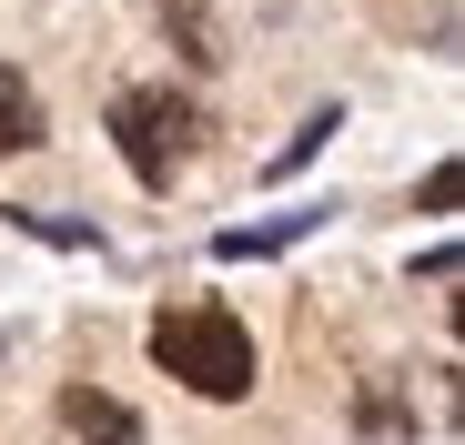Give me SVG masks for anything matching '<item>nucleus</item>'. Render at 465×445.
Here are the masks:
<instances>
[{"label": "nucleus", "mask_w": 465, "mask_h": 445, "mask_svg": "<svg viewBox=\"0 0 465 445\" xmlns=\"http://www.w3.org/2000/svg\"><path fill=\"white\" fill-rule=\"evenodd\" d=\"M21 233H41V243H71V253H102V233L92 222H61V213H11Z\"/></svg>", "instance_id": "obj_8"}, {"label": "nucleus", "mask_w": 465, "mask_h": 445, "mask_svg": "<svg viewBox=\"0 0 465 445\" xmlns=\"http://www.w3.org/2000/svg\"><path fill=\"white\" fill-rule=\"evenodd\" d=\"M61 435H71V445H142V415H132L122 395L71 385V395H61Z\"/></svg>", "instance_id": "obj_3"}, {"label": "nucleus", "mask_w": 465, "mask_h": 445, "mask_svg": "<svg viewBox=\"0 0 465 445\" xmlns=\"http://www.w3.org/2000/svg\"><path fill=\"white\" fill-rule=\"evenodd\" d=\"M354 425H364L374 445H415V405H405L395 385H384V375H374V385L354 395Z\"/></svg>", "instance_id": "obj_5"}, {"label": "nucleus", "mask_w": 465, "mask_h": 445, "mask_svg": "<svg viewBox=\"0 0 465 445\" xmlns=\"http://www.w3.org/2000/svg\"><path fill=\"white\" fill-rule=\"evenodd\" d=\"M112 142H122L132 183L173 193V173H183V153H193V112H183L173 92H122V102H112Z\"/></svg>", "instance_id": "obj_2"}, {"label": "nucleus", "mask_w": 465, "mask_h": 445, "mask_svg": "<svg viewBox=\"0 0 465 445\" xmlns=\"http://www.w3.org/2000/svg\"><path fill=\"white\" fill-rule=\"evenodd\" d=\"M303 233H314V213H273V222H232V233H213V263H263V253H293Z\"/></svg>", "instance_id": "obj_4"}, {"label": "nucleus", "mask_w": 465, "mask_h": 445, "mask_svg": "<svg viewBox=\"0 0 465 445\" xmlns=\"http://www.w3.org/2000/svg\"><path fill=\"white\" fill-rule=\"evenodd\" d=\"M31 142H41V102L21 71H0V153H31Z\"/></svg>", "instance_id": "obj_6"}, {"label": "nucleus", "mask_w": 465, "mask_h": 445, "mask_svg": "<svg viewBox=\"0 0 465 445\" xmlns=\"http://www.w3.org/2000/svg\"><path fill=\"white\" fill-rule=\"evenodd\" d=\"M152 364H163V375H183L193 395H213V405L253 395V334L232 324L223 304H183V314H163V324H152Z\"/></svg>", "instance_id": "obj_1"}, {"label": "nucleus", "mask_w": 465, "mask_h": 445, "mask_svg": "<svg viewBox=\"0 0 465 445\" xmlns=\"http://www.w3.org/2000/svg\"><path fill=\"white\" fill-rule=\"evenodd\" d=\"M334 132H344V112H314V122H303V132L283 142V153H273L263 173H273V183H283V173H303V163H314V153H324V142H334Z\"/></svg>", "instance_id": "obj_7"}]
</instances>
